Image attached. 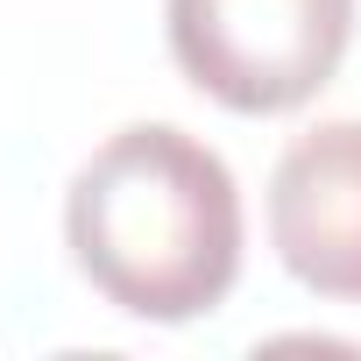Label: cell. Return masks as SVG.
Returning a JSON list of instances; mask_svg holds the SVG:
<instances>
[{"label": "cell", "instance_id": "6da1fadb", "mask_svg": "<svg viewBox=\"0 0 361 361\" xmlns=\"http://www.w3.org/2000/svg\"><path fill=\"white\" fill-rule=\"evenodd\" d=\"M64 241L85 283L149 326H192L241 276V185L185 128L106 135L64 192Z\"/></svg>", "mask_w": 361, "mask_h": 361}, {"label": "cell", "instance_id": "7a4b0ae2", "mask_svg": "<svg viewBox=\"0 0 361 361\" xmlns=\"http://www.w3.org/2000/svg\"><path fill=\"white\" fill-rule=\"evenodd\" d=\"M170 57L227 114H290L333 85L354 0H163Z\"/></svg>", "mask_w": 361, "mask_h": 361}, {"label": "cell", "instance_id": "3957f363", "mask_svg": "<svg viewBox=\"0 0 361 361\" xmlns=\"http://www.w3.org/2000/svg\"><path fill=\"white\" fill-rule=\"evenodd\" d=\"M269 241L305 290L361 305V121H319L276 156Z\"/></svg>", "mask_w": 361, "mask_h": 361}]
</instances>
